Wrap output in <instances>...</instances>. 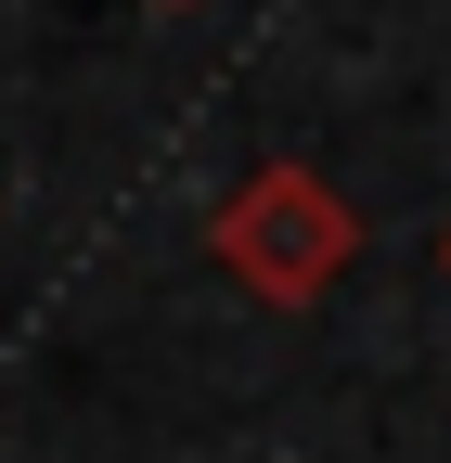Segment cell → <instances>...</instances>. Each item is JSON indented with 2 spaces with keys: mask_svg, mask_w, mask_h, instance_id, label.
Masks as SVG:
<instances>
[{
  "mask_svg": "<svg viewBox=\"0 0 451 463\" xmlns=\"http://www.w3.org/2000/svg\"><path fill=\"white\" fill-rule=\"evenodd\" d=\"M206 245H219V270L245 283L258 309H310L335 270L361 258V206L322 181V167H245L233 194H219V219H206Z\"/></svg>",
  "mask_w": 451,
  "mask_h": 463,
  "instance_id": "cell-1",
  "label": "cell"
},
{
  "mask_svg": "<svg viewBox=\"0 0 451 463\" xmlns=\"http://www.w3.org/2000/svg\"><path fill=\"white\" fill-rule=\"evenodd\" d=\"M438 258H451V245H438Z\"/></svg>",
  "mask_w": 451,
  "mask_h": 463,
  "instance_id": "cell-2",
  "label": "cell"
}]
</instances>
